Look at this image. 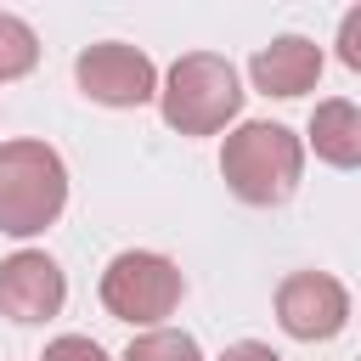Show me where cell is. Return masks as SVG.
Returning <instances> with one entry per match:
<instances>
[{
	"label": "cell",
	"mask_w": 361,
	"mask_h": 361,
	"mask_svg": "<svg viewBox=\"0 0 361 361\" xmlns=\"http://www.w3.org/2000/svg\"><path fill=\"white\" fill-rule=\"evenodd\" d=\"M102 310L113 322H130V327H158L164 316L180 310L186 299V276L169 254H152V248H124L107 259L102 271Z\"/></svg>",
	"instance_id": "cell-4"
},
{
	"label": "cell",
	"mask_w": 361,
	"mask_h": 361,
	"mask_svg": "<svg viewBox=\"0 0 361 361\" xmlns=\"http://www.w3.org/2000/svg\"><path fill=\"white\" fill-rule=\"evenodd\" d=\"M73 79L90 102L102 107H147L158 96V68L147 51L124 45V39H102V45H85L73 56Z\"/></svg>",
	"instance_id": "cell-5"
},
{
	"label": "cell",
	"mask_w": 361,
	"mask_h": 361,
	"mask_svg": "<svg viewBox=\"0 0 361 361\" xmlns=\"http://www.w3.org/2000/svg\"><path fill=\"white\" fill-rule=\"evenodd\" d=\"M118 361H203L197 338L192 333H175V327H147L141 338H130V350Z\"/></svg>",
	"instance_id": "cell-11"
},
{
	"label": "cell",
	"mask_w": 361,
	"mask_h": 361,
	"mask_svg": "<svg viewBox=\"0 0 361 361\" xmlns=\"http://www.w3.org/2000/svg\"><path fill=\"white\" fill-rule=\"evenodd\" d=\"M338 62L361 73V6L344 11V23H338Z\"/></svg>",
	"instance_id": "cell-13"
},
{
	"label": "cell",
	"mask_w": 361,
	"mask_h": 361,
	"mask_svg": "<svg viewBox=\"0 0 361 361\" xmlns=\"http://www.w3.org/2000/svg\"><path fill=\"white\" fill-rule=\"evenodd\" d=\"M220 175L231 186V197L254 203V209H276L299 192V175H305V141L288 130V124H271V118H254V124H237L220 147Z\"/></svg>",
	"instance_id": "cell-1"
},
{
	"label": "cell",
	"mask_w": 361,
	"mask_h": 361,
	"mask_svg": "<svg viewBox=\"0 0 361 361\" xmlns=\"http://www.w3.org/2000/svg\"><path fill=\"white\" fill-rule=\"evenodd\" d=\"M39 361H107V350H102L96 338H85V333H62V338L45 344Z\"/></svg>",
	"instance_id": "cell-12"
},
{
	"label": "cell",
	"mask_w": 361,
	"mask_h": 361,
	"mask_svg": "<svg viewBox=\"0 0 361 361\" xmlns=\"http://www.w3.org/2000/svg\"><path fill=\"white\" fill-rule=\"evenodd\" d=\"M276 322L299 344L338 338L344 322H350V288L327 271H293V276L276 282Z\"/></svg>",
	"instance_id": "cell-6"
},
{
	"label": "cell",
	"mask_w": 361,
	"mask_h": 361,
	"mask_svg": "<svg viewBox=\"0 0 361 361\" xmlns=\"http://www.w3.org/2000/svg\"><path fill=\"white\" fill-rule=\"evenodd\" d=\"M34 62H39V34L17 11H0V85L34 73Z\"/></svg>",
	"instance_id": "cell-10"
},
{
	"label": "cell",
	"mask_w": 361,
	"mask_h": 361,
	"mask_svg": "<svg viewBox=\"0 0 361 361\" xmlns=\"http://www.w3.org/2000/svg\"><path fill=\"white\" fill-rule=\"evenodd\" d=\"M68 209V164L51 141H0V231L39 237Z\"/></svg>",
	"instance_id": "cell-2"
},
{
	"label": "cell",
	"mask_w": 361,
	"mask_h": 361,
	"mask_svg": "<svg viewBox=\"0 0 361 361\" xmlns=\"http://www.w3.org/2000/svg\"><path fill=\"white\" fill-rule=\"evenodd\" d=\"M310 147H316L322 164L355 169V164H361V107H355L350 96L316 102V113H310Z\"/></svg>",
	"instance_id": "cell-9"
},
{
	"label": "cell",
	"mask_w": 361,
	"mask_h": 361,
	"mask_svg": "<svg viewBox=\"0 0 361 361\" xmlns=\"http://www.w3.org/2000/svg\"><path fill=\"white\" fill-rule=\"evenodd\" d=\"M220 361H282V355H276L271 344H259V338H243V344H231Z\"/></svg>",
	"instance_id": "cell-14"
},
{
	"label": "cell",
	"mask_w": 361,
	"mask_h": 361,
	"mask_svg": "<svg viewBox=\"0 0 361 361\" xmlns=\"http://www.w3.org/2000/svg\"><path fill=\"white\" fill-rule=\"evenodd\" d=\"M158 113L180 135H220L243 113V85L237 68L214 51H186L158 85Z\"/></svg>",
	"instance_id": "cell-3"
},
{
	"label": "cell",
	"mask_w": 361,
	"mask_h": 361,
	"mask_svg": "<svg viewBox=\"0 0 361 361\" xmlns=\"http://www.w3.org/2000/svg\"><path fill=\"white\" fill-rule=\"evenodd\" d=\"M68 299V276L45 248H17L11 259H0V316L34 327L51 322Z\"/></svg>",
	"instance_id": "cell-7"
},
{
	"label": "cell",
	"mask_w": 361,
	"mask_h": 361,
	"mask_svg": "<svg viewBox=\"0 0 361 361\" xmlns=\"http://www.w3.org/2000/svg\"><path fill=\"white\" fill-rule=\"evenodd\" d=\"M322 45L316 39H305V34H276L271 45H259L254 51V62H248V79H254V90L259 96H305V90H316V79H322Z\"/></svg>",
	"instance_id": "cell-8"
}]
</instances>
